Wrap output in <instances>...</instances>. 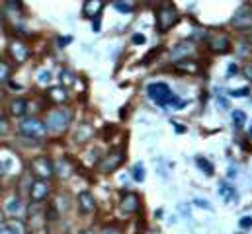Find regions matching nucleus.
<instances>
[{
  "mask_svg": "<svg viewBox=\"0 0 252 234\" xmlns=\"http://www.w3.org/2000/svg\"><path fill=\"white\" fill-rule=\"evenodd\" d=\"M72 110L66 108V106H57L53 110L47 112L45 116V127H47V133L51 135H63L64 131H68V127L72 125Z\"/></svg>",
  "mask_w": 252,
  "mask_h": 234,
  "instance_id": "obj_1",
  "label": "nucleus"
},
{
  "mask_svg": "<svg viewBox=\"0 0 252 234\" xmlns=\"http://www.w3.org/2000/svg\"><path fill=\"white\" fill-rule=\"evenodd\" d=\"M147 94H149V98L155 102V104H158L160 108H168V106H176V108H182V102L172 94V90L168 88V84H164V82H151L149 86H147Z\"/></svg>",
  "mask_w": 252,
  "mask_h": 234,
  "instance_id": "obj_2",
  "label": "nucleus"
},
{
  "mask_svg": "<svg viewBox=\"0 0 252 234\" xmlns=\"http://www.w3.org/2000/svg\"><path fill=\"white\" fill-rule=\"evenodd\" d=\"M18 131H20L22 137L32 139V141H41V139H45L49 135L47 133V127H45V121L35 116L24 117L20 121V125H18Z\"/></svg>",
  "mask_w": 252,
  "mask_h": 234,
  "instance_id": "obj_3",
  "label": "nucleus"
},
{
  "mask_svg": "<svg viewBox=\"0 0 252 234\" xmlns=\"http://www.w3.org/2000/svg\"><path fill=\"white\" fill-rule=\"evenodd\" d=\"M180 20V14H178V8L170 2L158 6L157 10V31L158 33H168Z\"/></svg>",
  "mask_w": 252,
  "mask_h": 234,
  "instance_id": "obj_4",
  "label": "nucleus"
},
{
  "mask_svg": "<svg viewBox=\"0 0 252 234\" xmlns=\"http://www.w3.org/2000/svg\"><path fill=\"white\" fill-rule=\"evenodd\" d=\"M30 172L32 176H35V179L47 181L55 176V162L47 154H37L30 160Z\"/></svg>",
  "mask_w": 252,
  "mask_h": 234,
  "instance_id": "obj_5",
  "label": "nucleus"
},
{
  "mask_svg": "<svg viewBox=\"0 0 252 234\" xmlns=\"http://www.w3.org/2000/svg\"><path fill=\"white\" fill-rule=\"evenodd\" d=\"M124 160H126V156H124L122 150H112L104 158H100V162H98L96 168H98L100 174H112V172H116L124 164Z\"/></svg>",
  "mask_w": 252,
  "mask_h": 234,
  "instance_id": "obj_6",
  "label": "nucleus"
},
{
  "mask_svg": "<svg viewBox=\"0 0 252 234\" xmlns=\"http://www.w3.org/2000/svg\"><path fill=\"white\" fill-rule=\"evenodd\" d=\"M49 195H51V185H49L47 181H43V179H35V181L30 183L28 197H30L32 203H35V205H37V203H43V201L49 199Z\"/></svg>",
  "mask_w": 252,
  "mask_h": 234,
  "instance_id": "obj_7",
  "label": "nucleus"
},
{
  "mask_svg": "<svg viewBox=\"0 0 252 234\" xmlns=\"http://www.w3.org/2000/svg\"><path fill=\"white\" fill-rule=\"evenodd\" d=\"M231 26H233L235 29H251L252 28V6L243 4V6L235 12V16H233V20H231Z\"/></svg>",
  "mask_w": 252,
  "mask_h": 234,
  "instance_id": "obj_8",
  "label": "nucleus"
},
{
  "mask_svg": "<svg viewBox=\"0 0 252 234\" xmlns=\"http://www.w3.org/2000/svg\"><path fill=\"white\" fill-rule=\"evenodd\" d=\"M8 55L12 57V60L16 62V64H24L28 58H30V47L24 43V41H20V39H12L10 43H8Z\"/></svg>",
  "mask_w": 252,
  "mask_h": 234,
  "instance_id": "obj_9",
  "label": "nucleus"
},
{
  "mask_svg": "<svg viewBox=\"0 0 252 234\" xmlns=\"http://www.w3.org/2000/svg\"><path fill=\"white\" fill-rule=\"evenodd\" d=\"M76 203H78V211L80 215H92L96 211V197L90 191H80L76 195Z\"/></svg>",
  "mask_w": 252,
  "mask_h": 234,
  "instance_id": "obj_10",
  "label": "nucleus"
},
{
  "mask_svg": "<svg viewBox=\"0 0 252 234\" xmlns=\"http://www.w3.org/2000/svg\"><path fill=\"white\" fill-rule=\"evenodd\" d=\"M207 47L213 51V53H229L231 51V39L225 35V33H221V35H213L209 41H207Z\"/></svg>",
  "mask_w": 252,
  "mask_h": 234,
  "instance_id": "obj_11",
  "label": "nucleus"
},
{
  "mask_svg": "<svg viewBox=\"0 0 252 234\" xmlns=\"http://www.w3.org/2000/svg\"><path fill=\"white\" fill-rule=\"evenodd\" d=\"M94 135H96V131H94V127L90 123H80L76 127V131H74V143L76 145H86V143H90L94 139Z\"/></svg>",
  "mask_w": 252,
  "mask_h": 234,
  "instance_id": "obj_12",
  "label": "nucleus"
},
{
  "mask_svg": "<svg viewBox=\"0 0 252 234\" xmlns=\"http://www.w3.org/2000/svg\"><path fill=\"white\" fill-rule=\"evenodd\" d=\"M26 114H28V100H24V98L10 100V104H8V116L16 117V119H24Z\"/></svg>",
  "mask_w": 252,
  "mask_h": 234,
  "instance_id": "obj_13",
  "label": "nucleus"
},
{
  "mask_svg": "<svg viewBox=\"0 0 252 234\" xmlns=\"http://www.w3.org/2000/svg\"><path fill=\"white\" fill-rule=\"evenodd\" d=\"M139 205L141 203H139V197L135 193H126L120 201V211L126 213V215H133V213L139 211Z\"/></svg>",
  "mask_w": 252,
  "mask_h": 234,
  "instance_id": "obj_14",
  "label": "nucleus"
},
{
  "mask_svg": "<svg viewBox=\"0 0 252 234\" xmlns=\"http://www.w3.org/2000/svg\"><path fill=\"white\" fill-rule=\"evenodd\" d=\"M0 234H28L26 233V225L22 221H18L16 217L6 219V223L0 227Z\"/></svg>",
  "mask_w": 252,
  "mask_h": 234,
  "instance_id": "obj_15",
  "label": "nucleus"
},
{
  "mask_svg": "<svg viewBox=\"0 0 252 234\" xmlns=\"http://www.w3.org/2000/svg\"><path fill=\"white\" fill-rule=\"evenodd\" d=\"M104 8V2L102 0H86L82 2V16L88 18V20H94Z\"/></svg>",
  "mask_w": 252,
  "mask_h": 234,
  "instance_id": "obj_16",
  "label": "nucleus"
},
{
  "mask_svg": "<svg viewBox=\"0 0 252 234\" xmlns=\"http://www.w3.org/2000/svg\"><path fill=\"white\" fill-rule=\"evenodd\" d=\"M49 100L53 102V104H64L66 100H68V94H66V90L61 88V86H53V88H49Z\"/></svg>",
  "mask_w": 252,
  "mask_h": 234,
  "instance_id": "obj_17",
  "label": "nucleus"
},
{
  "mask_svg": "<svg viewBox=\"0 0 252 234\" xmlns=\"http://www.w3.org/2000/svg\"><path fill=\"white\" fill-rule=\"evenodd\" d=\"M12 78V64L6 58H0V84L10 82Z\"/></svg>",
  "mask_w": 252,
  "mask_h": 234,
  "instance_id": "obj_18",
  "label": "nucleus"
},
{
  "mask_svg": "<svg viewBox=\"0 0 252 234\" xmlns=\"http://www.w3.org/2000/svg\"><path fill=\"white\" fill-rule=\"evenodd\" d=\"M189 51H191V43L184 41L172 49V58H189Z\"/></svg>",
  "mask_w": 252,
  "mask_h": 234,
  "instance_id": "obj_19",
  "label": "nucleus"
},
{
  "mask_svg": "<svg viewBox=\"0 0 252 234\" xmlns=\"http://www.w3.org/2000/svg\"><path fill=\"white\" fill-rule=\"evenodd\" d=\"M12 133V121L8 116H0V137H8Z\"/></svg>",
  "mask_w": 252,
  "mask_h": 234,
  "instance_id": "obj_20",
  "label": "nucleus"
},
{
  "mask_svg": "<svg viewBox=\"0 0 252 234\" xmlns=\"http://www.w3.org/2000/svg\"><path fill=\"white\" fill-rule=\"evenodd\" d=\"M70 172H72V168H70V164L66 162V160H61L57 166H55V174H59L61 177H66V176H70Z\"/></svg>",
  "mask_w": 252,
  "mask_h": 234,
  "instance_id": "obj_21",
  "label": "nucleus"
},
{
  "mask_svg": "<svg viewBox=\"0 0 252 234\" xmlns=\"http://www.w3.org/2000/svg\"><path fill=\"white\" fill-rule=\"evenodd\" d=\"M114 8L118 10V12H122V14H131L133 10H135V4L133 2H114Z\"/></svg>",
  "mask_w": 252,
  "mask_h": 234,
  "instance_id": "obj_22",
  "label": "nucleus"
},
{
  "mask_svg": "<svg viewBox=\"0 0 252 234\" xmlns=\"http://www.w3.org/2000/svg\"><path fill=\"white\" fill-rule=\"evenodd\" d=\"M195 162L199 164V170L201 172H205L207 176H213V168H211V164H209V160H205V158H201V156H197L195 158Z\"/></svg>",
  "mask_w": 252,
  "mask_h": 234,
  "instance_id": "obj_23",
  "label": "nucleus"
},
{
  "mask_svg": "<svg viewBox=\"0 0 252 234\" xmlns=\"http://www.w3.org/2000/svg\"><path fill=\"white\" fill-rule=\"evenodd\" d=\"M233 119H235V125L241 129V127L245 125V119H247V116H245V112L237 110V112H233Z\"/></svg>",
  "mask_w": 252,
  "mask_h": 234,
  "instance_id": "obj_24",
  "label": "nucleus"
},
{
  "mask_svg": "<svg viewBox=\"0 0 252 234\" xmlns=\"http://www.w3.org/2000/svg\"><path fill=\"white\" fill-rule=\"evenodd\" d=\"M61 80H63L64 88H66V86H70V84H72L74 76H72V72H70V70H63V74H61Z\"/></svg>",
  "mask_w": 252,
  "mask_h": 234,
  "instance_id": "obj_25",
  "label": "nucleus"
},
{
  "mask_svg": "<svg viewBox=\"0 0 252 234\" xmlns=\"http://www.w3.org/2000/svg\"><path fill=\"white\" fill-rule=\"evenodd\" d=\"M133 176H135V179H137V181H143V177H145V170H143V166H141V164H137V166L133 168Z\"/></svg>",
  "mask_w": 252,
  "mask_h": 234,
  "instance_id": "obj_26",
  "label": "nucleus"
},
{
  "mask_svg": "<svg viewBox=\"0 0 252 234\" xmlns=\"http://www.w3.org/2000/svg\"><path fill=\"white\" fill-rule=\"evenodd\" d=\"M178 68H186V70H197L195 62H178Z\"/></svg>",
  "mask_w": 252,
  "mask_h": 234,
  "instance_id": "obj_27",
  "label": "nucleus"
},
{
  "mask_svg": "<svg viewBox=\"0 0 252 234\" xmlns=\"http://www.w3.org/2000/svg\"><path fill=\"white\" fill-rule=\"evenodd\" d=\"M131 41H133L135 45H143V43H145V35H141V33H135V35L131 37Z\"/></svg>",
  "mask_w": 252,
  "mask_h": 234,
  "instance_id": "obj_28",
  "label": "nucleus"
},
{
  "mask_svg": "<svg viewBox=\"0 0 252 234\" xmlns=\"http://www.w3.org/2000/svg\"><path fill=\"white\" fill-rule=\"evenodd\" d=\"M245 76L249 78V80H252V64L249 62V64H245Z\"/></svg>",
  "mask_w": 252,
  "mask_h": 234,
  "instance_id": "obj_29",
  "label": "nucleus"
},
{
  "mask_svg": "<svg viewBox=\"0 0 252 234\" xmlns=\"http://www.w3.org/2000/svg\"><path fill=\"white\" fill-rule=\"evenodd\" d=\"M102 234H120V231H118V229H114V227H108V229H104V231H102Z\"/></svg>",
  "mask_w": 252,
  "mask_h": 234,
  "instance_id": "obj_30",
  "label": "nucleus"
},
{
  "mask_svg": "<svg viewBox=\"0 0 252 234\" xmlns=\"http://www.w3.org/2000/svg\"><path fill=\"white\" fill-rule=\"evenodd\" d=\"M251 225H252V219H249V217L241 221V227H243V229H247V227H251Z\"/></svg>",
  "mask_w": 252,
  "mask_h": 234,
  "instance_id": "obj_31",
  "label": "nucleus"
},
{
  "mask_svg": "<svg viewBox=\"0 0 252 234\" xmlns=\"http://www.w3.org/2000/svg\"><path fill=\"white\" fill-rule=\"evenodd\" d=\"M235 72H239V68H237L235 64H231V66H229V74H227V76H233Z\"/></svg>",
  "mask_w": 252,
  "mask_h": 234,
  "instance_id": "obj_32",
  "label": "nucleus"
},
{
  "mask_svg": "<svg viewBox=\"0 0 252 234\" xmlns=\"http://www.w3.org/2000/svg\"><path fill=\"white\" fill-rule=\"evenodd\" d=\"M4 223H6V217H4V211H2V209H0V227H2V225H4Z\"/></svg>",
  "mask_w": 252,
  "mask_h": 234,
  "instance_id": "obj_33",
  "label": "nucleus"
},
{
  "mask_svg": "<svg viewBox=\"0 0 252 234\" xmlns=\"http://www.w3.org/2000/svg\"><path fill=\"white\" fill-rule=\"evenodd\" d=\"M4 174H6V168H4V162L0 160V177H2Z\"/></svg>",
  "mask_w": 252,
  "mask_h": 234,
  "instance_id": "obj_34",
  "label": "nucleus"
},
{
  "mask_svg": "<svg viewBox=\"0 0 252 234\" xmlns=\"http://www.w3.org/2000/svg\"><path fill=\"white\" fill-rule=\"evenodd\" d=\"M80 234H96V233H94L92 229H86V231H82V233H80Z\"/></svg>",
  "mask_w": 252,
  "mask_h": 234,
  "instance_id": "obj_35",
  "label": "nucleus"
},
{
  "mask_svg": "<svg viewBox=\"0 0 252 234\" xmlns=\"http://www.w3.org/2000/svg\"><path fill=\"white\" fill-rule=\"evenodd\" d=\"M2 100H4V90L0 88V102H2Z\"/></svg>",
  "mask_w": 252,
  "mask_h": 234,
  "instance_id": "obj_36",
  "label": "nucleus"
},
{
  "mask_svg": "<svg viewBox=\"0 0 252 234\" xmlns=\"http://www.w3.org/2000/svg\"><path fill=\"white\" fill-rule=\"evenodd\" d=\"M2 20H4V14H2V8H0V24H2Z\"/></svg>",
  "mask_w": 252,
  "mask_h": 234,
  "instance_id": "obj_37",
  "label": "nucleus"
},
{
  "mask_svg": "<svg viewBox=\"0 0 252 234\" xmlns=\"http://www.w3.org/2000/svg\"><path fill=\"white\" fill-rule=\"evenodd\" d=\"M249 45H251V49H252V33H251V37H249Z\"/></svg>",
  "mask_w": 252,
  "mask_h": 234,
  "instance_id": "obj_38",
  "label": "nucleus"
},
{
  "mask_svg": "<svg viewBox=\"0 0 252 234\" xmlns=\"http://www.w3.org/2000/svg\"><path fill=\"white\" fill-rule=\"evenodd\" d=\"M0 193H2V185H0Z\"/></svg>",
  "mask_w": 252,
  "mask_h": 234,
  "instance_id": "obj_39",
  "label": "nucleus"
},
{
  "mask_svg": "<svg viewBox=\"0 0 252 234\" xmlns=\"http://www.w3.org/2000/svg\"><path fill=\"white\" fill-rule=\"evenodd\" d=\"M151 234H158V233H151Z\"/></svg>",
  "mask_w": 252,
  "mask_h": 234,
  "instance_id": "obj_40",
  "label": "nucleus"
},
{
  "mask_svg": "<svg viewBox=\"0 0 252 234\" xmlns=\"http://www.w3.org/2000/svg\"><path fill=\"white\" fill-rule=\"evenodd\" d=\"M28 234H33V233H28Z\"/></svg>",
  "mask_w": 252,
  "mask_h": 234,
  "instance_id": "obj_41",
  "label": "nucleus"
}]
</instances>
